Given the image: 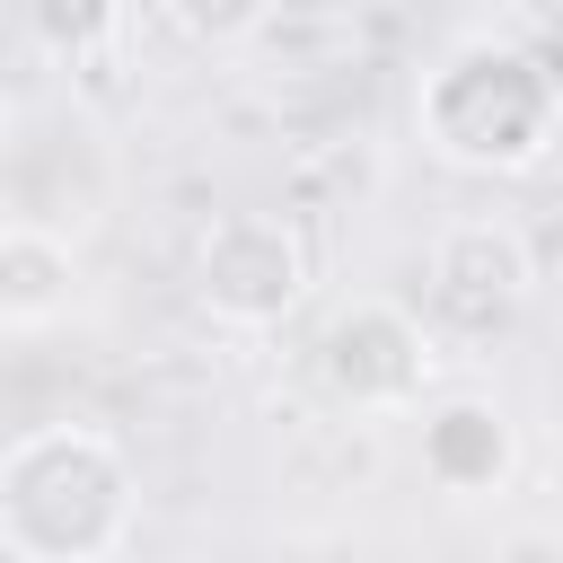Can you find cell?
<instances>
[{"label": "cell", "mask_w": 563, "mask_h": 563, "mask_svg": "<svg viewBox=\"0 0 563 563\" xmlns=\"http://www.w3.org/2000/svg\"><path fill=\"white\" fill-rule=\"evenodd\" d=\"M413 132L457 176H528L563 132V79L510 35H457L413 88Z\"/></svg>", "instance_id": "obj_2"}, {"label": "cell", "mask_w": 563, "mask_h": 563, "mask_svg": "<svg viewBox=\"0 0 563 563\" xmlns=\"http://www.w3.org/2000/svg\"><path fill=\"white\" fill-rule=\"evenodd\" d=\"M431 378H440V334H431L422 308H405V299H387V290L343 299V308L325 317V334H317V387H325L343 413H361V422L413 413V405L431 396Z\"/></svg>", "instance_id": "obj_3"}, {"label": "cell", "mask_w": 563, "mask_h": 563, "mask_svg": "<svg viewBox=\"0 0 563 563\" xmlns=\"http://www.w3.org/2000/svg\"><path fill=\"white\" fill-rule=\"evenodd\" d=\"M238 53L264 79H317L361 53V18L352 9H255L238 18Z\"/></svg>", "instance_id": "obj_8"}, {"label": "cell", "mask_w": 563, "mask_h": 563, "mask_svg": "<svg viewBox=\"0 0 563 563\" xmlns=\"http://www.w3.org/2000/svg\"><path fill=\"white\" fill-rule=\"evenodd\" d=\"M141 528V475L97 422H35L0 449L9 563H123Z\"/></svg>", "instance_id": "obj_1"}, {"label": "cell", "mask_w": 563, "mask_h": 563, "mask_svg": "<svg viewBox=\"0 0 563 563\" xmlns=\"http://www.w3.org/2000/svg\"><path fill=\"white\" fill-rule=\"evenodd\" d=\"M79 299V255L62 229H35V220H9L0 229V334H44L62 325Z\"/></svg>", "instance_id": "obj_7"}, {"label": "cell", "mask_w": 563, "mask_h": 563, "mask_svg": "<svg viewBox=\"0 0 563 563\" xmlns=\"http://www.w3.org/2000/svg\"><path fill=\"white\" fill-rule=\"evenodd\" d=\"M308 238L290 211H220L202 238H194V299L211 308V325H238V334H273L282 317L308 308Z\"/></svg>", "instance_id": "obj_4"}, {"label": "cell", "mask_w": 563, "mask_h": 563, "mask_svg": "<svg viewBox=\"0 0 563 563\" xmlns=\"http://www.w3.org/2000/svg\"><path fill=\"white\" fill-rule=\"evenodd\" d=\"M537 290V255L519 238V220L501 211H466L431 238L422 255V299H431V334H493L528 308Z\"/></svg>", "instance_id": "obj_5"}, {"label": "cell", "mask_w": 563, "mask_h": 563, "mask_svg": "<svg viewBox=\"0 0 563 563\" xmlns=\"http://www.w3.org/2000/svg\"><path fill=\"white\" fill-rule=\"evenodd\" d=\"M519 466V431L493 396H440L422 405V475L449 493V501H484L501 493Z\"/></svg>", "instance_id": "obj_6"}]
</instances>
